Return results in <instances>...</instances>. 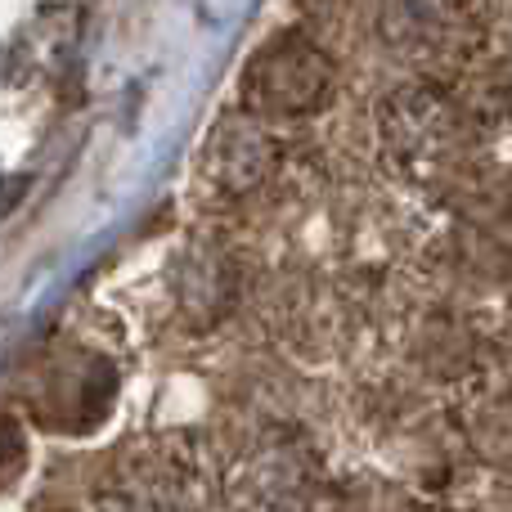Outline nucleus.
<instances>
[{"mask_svg": "<svg viewBox=\"0 0 512 512\" xmlns=\"http://www.w3.org/2000/svg\"><path fill=\"white\" fill-rule=\"evenodd\" d=\"M14 396L23 400L27 423L59 436H86L113 414L117 369L95 346L50 337L14 369Z\"/></svg>", "mask_w": 512, "mask_h": 512, "instance_id": "obj_1", "label": "nucleus"}, {"mask_svg": "<svg viewBox=\"0 0 512 512\" xmlns=\"http://www.w3.org/2000/svg\"><path fill=\"white\" fill-rule=\"evenodd\" d=\"M333 81V63L310 36L279 32L243 68V104L252 108V117L292 122L319 113L333 99Z\"/></svg>", "mask_w": 512, "mask_h": 512, "instance_id": "obj_2", "label": "nucleus"}, {"mask_svg": "<svg viewBox=\"0 0 512 512\" xmlns=\"http://www.w3.org/2000/svg\"><path fill=\"white\" fill-rule=\"evenodd\" d=\"M306 459H301V450H292V445L283 441H270L261 445V450L252 454V463L243 468V504L252 512H297L306 504Z\"/></svg>", "mask_w": 512, "mask_h": 512, "instance_id": "obj_3", "label": "nucleus"}, {"mask_svg": "<svg viewBox=\"0 0 512 512\" xmlns=\"http://www.w3.org/2000/svg\"><path fill=\"white\" fill-rule=\"evenodd\" d=\"M477 445L486 450V459L512 468V405H490L477 423Z\"/></svg>", "mask_w": 512, "mask_h": 512, "instance_id": "obj_4", "label": "nucleus"}]
</instances>
